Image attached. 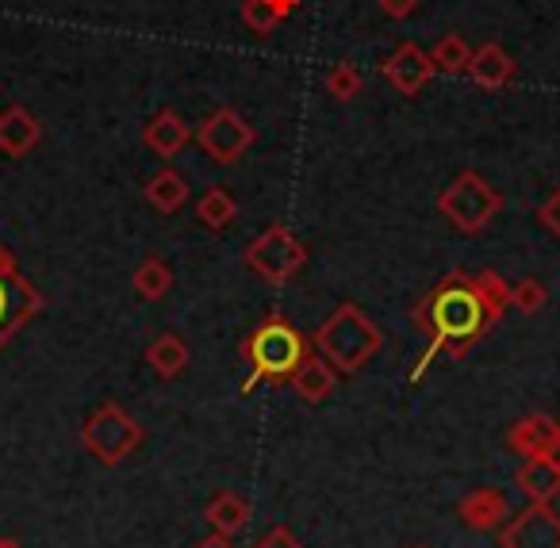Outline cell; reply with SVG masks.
<instances>
[{
  "label": "cell",
  "mask_w": 560,
  "mask_h": 548,
  "mask_svg": "<svg viewBox=\"0 0 560 548\" xmlns=\"http://www.w3.org/2000/svg\"><path fill=\"white\" fill-rule=\"evenodd\" d=\"M319 357L342 376H358L369 361L384 349V334L358 303H338L315 330Z\"/></svg>",
  "instance_id": "obj_3"
},
{
  "label": "cell",
  "mask_w": 560,
  "mask_h": 548,
  "mask_svg": "<svg viewBox=\"0 0 560 548\" xmlns=\"http://www.w3.org/2000/svg\"><path fill=\"white\" fill-rule=\"evenodd\" d=\"M39 311H43V295L20 277L16 265H12V269H0V349L9 346L12 334L32 315H39Z\"/></svg>",
  "instance_id": "obj_10"
},
{
  "label": "cell",
  "mask_w": 560,
  "mask_h": 548,
  "mask_svg": "<svg viewBox=\"0 0 560 548\" xmlns=\"http://www.w3.org/2000/svg\"><path fill=\"white\" fill-rule=\"evenodd\" d=\"M411 318L422 334H430V349L419 361V369H415V380L422 376V369H427L434 353H445V357H453V361H460L483 334L495 330V323H491L488 311H483L480 295H476L472 277L460 269H453L445 280H438L419 300V307L411 311Z\"/></svg>",
  "instance_id": "obj_1"
},
{
  "label": "cell",
  "mask_w": 560,
  "mask_h": 548,
  "mask_svg": "<svg viewBox=\"0 0 560 548\" xmlns=\"http://www.w3.org/2000/svg\"><path fill=\"white\" fill-rule=\"evenodd\" d=\"M192 548H238V545H234V537H223V533H208V537L196 540Z\"/></svg>",
  "instance_id": "obj_31"
},
{
  "label": "cell",
  "mask_w": 560,
  "mask_h": 548,
  "mask_svg": "<svg viewBox=\"0 0 560 548\" xmlns=\"http://www.w3.org/2000/svg\"><path fill=\"white\" fill-rule=\"evenodd\" d=\"M457 517H460V525L472 533H495L499 525L511 517L506 494L495 491V487H476V491H468L465 499L457 502Z\"/></svg>",
  "instance_id": "obj_12"
},
{
  "label": "cell",
  "mask_w": 560,
  "mask_h": 548,
  "mask_svg": "<svg viewBox=\"0 0 560 548\" xmlns=\"http://www.w3.org/2000/svg\"><path fill=\"white\" fill-rule=\"evenodd\" d=\"M0 548H20V540H12V537H0Z\"/></svg>",
  "instance_id": "obj_34"
},
{
  "label": "cell",
  "mask_w": 560,
  "mask_h": 548,
  "mask_svg": "<svg viewBox=\"0 0 560 548\" xmlns=\"http://www.w3.org/2000/svg\"><path fill=\"white\" fill-rule=\"evenodd\" d=\"M196 219H200L208 231H226V226L238 219V203L226 188H208V193L196 200Z\"/></svg>",
  "instance_id": "obj_21"
},
{
  "label": "cell",
  "mask_w": 560,
  "mask_h": 548,
  "mask_svg": "<svg viewBox=\"0 0 560 548\" xmlns=\"http://www.w3.org/2000/svg\"><path fill=\"white\" fill-rule=\"evenodd\" d=\"M499 548H560V514L549 502H529L499 525Z\"/></svg>",
  "instance_id": "obj_8"
},
{
  "label": "cell",
  "mask_w": 560,
  "mask_h": 548,
  "mask_svg": "<svg viewBox=\"0 0 560 548\" xmlns=\"http://www.w3.org/2000/svg\"><path fill=\"white\" fill-rule=\"evenodd\" d=\"M242 24L265 39L284 24V12L277 9V0H242Z\"/></svg>",
  "instance_id": "obj_25"
},
{
  "label": "cell",
  "mask_w": 560,
  "mask_h": 548,
  "mask_svg": "<svg viewBox=\"0 0 560 548\" xmlns=\"http://www.w3.org/2000/svg\"><path fill=\"white\" fill-rule=\"evenodd\" d=\"M434 78V62L419 43H399L388 58H384V81H388L396 93L404 96H419L422 89Z\"/></svg>",
  "instance_id": "obj_11"
},
{
  "label": "cell",
  "mask_w": 560,
  "mask_h": 548,
  "mask_svg": "<svg viewBox=\"0 0 560 548\" xmlns=\"http://www.w3.org/2000/svg\"><path fill=\"white\" fill-rule=\"evenodd\" d=\"M254 548H307V545L296 537V533L289 529V525L277 522V525H269V529H265V537L257 540Z\"/></svg>",
  "instance_id": "obj_28"
},
{
  "label": "cell",
  "mask_w": 560,
  "mask_h": 548,
  "mask_svg": "<svg viewBox=\"0 0 560 548\" xmlns=\"http://www.w3.org/2000/svg\"><path fill=\"white\" fill-rule=\"evenodd\" d=\"M12 265H16V261H12V254L4 246H0V269H12Z\"/></svg>",
  "instance_id": "obj_33"
},
{
  "label": "cell",
  "mask_w": 560,
  "mask_h": 548,
  "mask_svg": "<svg viewBox=\"0 0 560 548\" xmlns=\"http://www.w3.org/2000/svg\"><path fill=\"white\" fill-rule=\"evenodd\" d=\"M415 548H430V545H415Z\"/></svg>",
  "instance_id": "obj_35"
},
{
  "label": "cell",
  "mask_w": 560,
  "mask_h": 548,
  "mask_svg": "<svg viewBox=\"0 0 560 548\" xmlns=\"http://www.w3.org/2000/svg\"><path fill=\"white\" fill-rule=\"evenodd\" d=\"M307 338L289 323L284 315H265L261 323L249 330V338L242 341V361L249 364V376L242 384V392L261 384H289L292 372L304 364Z\"/></svg>",
  "instance_id": "obj_2"
},
{
  "label": "cell",
  "mask_w": 560,
  "mask_h": 548,
  "mask_svg": "<svg viewBox=\"0 0 560 548\" xmlns=\"http://www.w3.org/2000/svg\"><path fill=\"white\" fill-rule=\"evenodd\" d=\"M468 58H472V47H468L460 35H445V39H438V47L430 50L434 73H453V78L468 70Z\"/></svg>",
  "instance_id": "obj_24"
},
{
  "label": "cell",
  "mask_w": 560,
  "mask_h": 548,
  "mask_svg": "<svg viewBox=\"0 0 560 548\" xmlns=\"http://www.w3.org/2000/svg\"><path fill=\"white\" fill-rule=\"evenodd\" d=\"M254 139H257L254 127H249L234 108L211 112V116L200 124V135H196L200 150L215 165H238L242 158H246V150L254 147Z\"/></svg>",
  "instance_id": "obj_7"
},
{
  "label": "cell",
  "mask_w": 560,
  "mask_h": 548,
  "mask_svg": "<svg viewBox=\"0 0 560 548\" xmlns=\"http://www.w3.org/2000/svg\"><path fill=\"white\" fill-rule=\"evenodd\" d=\"M415 9H419V0H381V12L392 20H407L415 16Z\"/></svg>",
  "instance_id": "obj_30"
},
{
  "label": "cell",
  "mask_w": 560,
  "mask_h": 548,
  "mask_svg": "<svg viewBox=\"0 0 560 548\" xmlns=\"http://www.w3.org/2000/svg\"><path fill=\"white\" fill-rule=\"evenodd\" d=\"M327 93L335 96V101H353V96L361 93V73L353 70L350 62H338L335 70L327 73Z\"/></svg>",
  "instance_id": "obj_27"
},
{
  "label": "cell",
  "mask_w": 560,
  "mask_h": 548,
  "mask_svg": "<svg viewBox=\"0 0 560 548\" xmlns=\"http://www.w3.org/2000/svg\"><path fill=\"white\" fill-rule=\"evenodd\" d=\"M549 303V288L541 284L537 277H526V280H518V284L511 288V307L518 311V315H537V311Z\"/></svg>",
  "instance_id": "obj_26"
},
{
  "label": "cell",
  "mask_w": 560,
  "mask_h": 548,
  "mask_svg": "<svg viewBox=\"0 0 560 548\" xmlns=\"http://www.w3.org/2000/svg\"><path fill=\"white\" fill-rule=\"evenodd\" d=\"M472 288H476V295H480V303H483V311H488L491 323L495 326L503 323L506 307H511V284H506L495 269H483L472 277Z\"/></svg>",
  "instance_id": "obj_22"
},
{
  "label": "cell",
  "mask_w": 560,
  "mask_h": 548,
  "mask_svg": "<svg viewBox=\"0 0 560 548\" xmlns=\"http://www.w3.org/2000/svg\"><path fill=\"white\" fill-rule=\"evenodd\" d=\"M242 261H246V269L254 272L257 280L280 288V284H292V280L304 272L307 246L289 231V226L272 223V226H265L254 242H249L246 254H242Z\"/></svg>",
  "instance_id": "obj_5"
},
{
  "label": "cell",
  "mask_w": 560,
  "mask_h": 548,
  "mask_svg": "<svg viewBox=\"0 0 560 548\" xmlns=\"http://www.w3.org/2000/svg\"><path fill=\"white\" fill-rule=\"evenodd\" d=\"M468 78L476 81L480 89H488V93H495V89L511 85L514 81V58L506 55L499 43H483V47L472 50V58H468Z\"/></svg>",
  "instance_id": "obj_14"
},
{
  "label": "cell",
  "mask_w": 560,
  "mask_h": 548,
  "mask_svg": "<svg viewBox=\"0 0 560 548\" xmlns=\"http://www.w3.org/2000/svg\"><path fill=\"white\" fill-rule=\"evenodd\" d=\"M131 284L135 292L142 295V300H162V295H170L173 288V269L162 261V257H147V261L139 265V269L131 272Z\"/></svg>",
  "instance_id": "obj_23"
},
{
  "label": "cell",
  "mask_w": 560,
  "mask_h": 548,
  "mask_svg": "<svg viewBox=\"0 0 560 548\" xmlns=\"http://www.w3.org/2000/svg\"><path fill=\"white\" fill-rule=\"evenodd\" d=\"M537 219H541V226L552 238H560V188H552V193L545 196V203L537 208Z\"/></svg>",
  "instance_id": "obj_29"
},
{
  "label": "cell",
  "mask_w": 560,
  "mask_h": 548,
  "mask_svg": "<svg viewBox=\"0 0 560 548\" xmlns=\"http://www.w3.org/2000/svg\"><path fill=\"white\" fill-rule=\"evenodd\" d=\"M188 139H192V131H188V124L173 108L150 116V124L142 127V142H147V150H150V154H158V158H165V162H170V158H177L180 150L188 147Z\"/></svg>",
  "instance_id": "obj_13"
},
{
  "label": "cell",
  "mask_w": 560,
  "mask_h": 548,
  "mask_svg": "<svg viewBox=\"0 0 560 548\" xmlns=\"http://www.w3.org/2000/svg\"><path fill=\"white\" fill-rule=\"evenodd\" d=\"M249 517H254V506L238 491H219L203 506V522L211 525V533H223V537H238L249 525Z\"/></svg>",
  "instance_id": "obj_17"
},
{
  "label": "cell",
  "mask_w": 560,
  "mask_h": 548,
  "mask_svg": "<svg viewBox=\"0 0 560 548\" xmlns=\"http://www.w3.org/2000/svg\"><path fill=\"white\" fill-rule=\"evenodd\" d=\"M147 369L154 372L158 380H177L180 372L188 369V346L177 334H158L147 346Z\"/></svg>",
  "instance_id": "obj_20"
},
{
  "label": "cell",
  "mask_w": 560,
  "mask_h": 548,
  "mask_svg": "<svg viewBox=\"0 0 560 548\" xmlns=\"http://www.w3.org/2000/svg\"><path fill=\"white\" fill-rule=\"evenodd\" d=\"M438 211L457 226L460 234H480L491 219L503 211V193L480 173H460L450 180L442 196H438Z\"/></svg>",
  "instance_id": "obj_6"
},
{
  "label": "cell",
  "mask_w": 560,
  "mask_h": 548,
  "mask_svg": "<svg viewBox=\"0 0 560 548\" xmlns=\"http://www.w3.org/2000/svg\"><path fill=\"white\" fill-rule=\"evenodd\" d=\"M514 487H518L529 502L560 499V464H552V460H522V468L514 471Z\"/></svg>",
  "instance_id": "obj_18"
},
{
  "label": "cell",
  "mask_w": 560,
  "mask_h": 548,
  "mask_svg": "<svg viewBox=\"0 0 560 548\" xmlns=\"http://www.w3.org/2000/svg\"><path fill=\"white\" fill-rule=\"evenodd\" d=\"M39 139H43V127L27 108L16 104V108L0 112V150L9 158H27L39 147Z\"/></svg>",
  "instance_id": "obj_15"
},
{
  "label": "cell",
  "mask_w": 560,
  "mask_h": 548,
  "mask_svg": "<svg viewBox=\"0 0 560 548\" xmlns=\"http://www.w3.org/2000/svg\"><path fill=\"white\" fill-rule=\"evenodd\" d=\"M506 448L522 460H552L560 464V422L545 410L526 415L506 430Z\"/></svg>",
  "instance_id": "obj_9"
},
{
  "label": "cell",
  "mask_w": 560,
  "mask_h": 548,
  "mask_svg": "<svg viewBox=\"0 0 560 548\" xmlns=\"http://www.w3.org/2000/svg\"><path fill=\"white\" fill-rule=\"evenodd\" d=\"M147 441V430L135 415H127L119 403H101L93 415L81 425V448L93 456L104 468H116L131 453H139V445Z\"/></svg>",
  "instance_id": "obj_4"
},
{
  "label": "cell",
  "mask_w": 560,
  "mask_h": 548,
  "mask_svg": "<svg viewBox=\"0 0 560 548\" xmlns=\"http://www.w3.org/2000/svg\"><path fill=\"white\" fill-rule=\"evenodd\" d=\"M277 9L284 12V16H289V12H296V9H300V0H277Z\"/></svg>",
  "instance_id": "obj_32"
},
{
  "label": "cell",
  "mask_w": 560,
  "mask_h": 548,
  "mask_svg": "<svg viewBox=\"0 0 560 548\" xmlns=\"http://www.w3.org/2000/svg\"><path fill=\"white\" fill-rule=\"evenodd\" d=\"M142 200L158 211V215H177L180 208L188 203V180L180 177L177 170H162L147 180L142 188Z\"/></svg>",
  "instance_id": "obj_19"
},
{
  "label": "cell",
  "mask_w": 560,
  "mask_h": 548,
  "mask_svg": "<svg viewBox=\"0 0 560 548\" xmlns=\"http://www.w3.org/2000/svg\"><path fill=\"white\" fill-rule=\"evenodd\" d=\"M289 384H292V392H296L300 399L312 403V407H319V403L330 399V392L338 387V372L330 369L319 353H307L304 364H300V369L289 376Z\"/></svg>",
  "instance_id": "obj_16"
}]
</instances>
